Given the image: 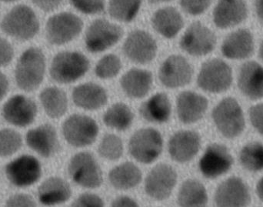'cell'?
<instances>
[{
  "label": "cell",
  "mask_w": 263,
  "mask_h": 207,
  "mask_svg": "<svg viewBox=\"0 0 263 207\" xmlns=\"http://www.w3.org/2000/svg\"><path fill=\"white\" fill-rule=\"evenodd\" d=\"M46 60L40 48H28L20 55L15 65V81L18 89L24 92L36 90L44 80Z\"/></svg>",
  "instance_id": "obj_1"
},
{
  "label": "cell",
  "mask_w": 263,
  "mask_h": 207,
  "mask_svg": "<svg viewBox=\"0 0 263 207\" xmlns=\"http://www.w3.org/2000/svg\"><path fill=\"white\" fill-rule=\"evenodd\" d=\"M2 31L18 41H29L35 38L40 29V23L35 11L27 5L14 6L1 21Z\"/></svg>",
  "instance_id": "obj_2"
},
{
  "label": "cell",
  "mask_w": 263,
  "mask_h": 207,
  "mask_svg": "<svg viewBox=\"0 0 263 207\" xmlns=\"http://www.w3.org/2000/svg\"><path fill=\"white\" fill-rule=\"evenodd\" d=\"M90 63L86 55L76 51H63L52 59L49 74L60 84L74 83L86 75Z\"/></svg>",
  "instance_id": "obj_3"
},
{
  "label": "cell",
  "mask_w": 263,
  "mask_h": 207,
  "mask_svg": "<svg viewBox=\"0 0 263 207\" xmlns=\"http://www.w3.org/2000/svg\"><path fill=\"white\" fill-rule=\"evenodd\" d=\"M212 118L216 129L226 138H236L245 129L243 111L239 102L233 97L221 100L213 109Z\"/></svg>",
  "instance_id": "obj_4"
},
{
  "label": "cell",
  "mask_w": 263,
  "mask_h": 207,
  "mask_svg": "<svg viewBox=\"0 0 263 207\" xmlns=\"http://www.w3.org/2000/svg\"><path fill=\"white\" fill-rule=\"evenodd\" d=\"M83 27L80 17L69 12L52 15L46 22V39L49 44L62 46L75 40Z\"/></svg>",
  "instance_id": "obj_5"
},
{
  "label": "cell",
  "mask_w": 263,
  "mask_h": 207,
  "mask_svg": "<svg viewBox=\"0 0 263 207\" xmlns=\"http://www.w3.org/2000/svg\"><path fill=\"white\" fill-rule=\"evenodd\" d=\"M233 72L223 60L213 59L202 64L197 77L198 86L210 93H222L231 87Z\"/></svg>",
  "instance_id": "obj_6"
},
{
  "label": "cell",
  "mask_w": 263,
  "mask_h": 207,
  "mask_svg": "<svg viewBox=\"0 0 263 207\" xmlns=\"http://www.w3.org/2000/svg\"><path fill=\"white\" fill-rule=\"evenodd\" d=\"M163 148V139L154 128L136 131L129 142V152L136 161L150 164L156 161Z\"/></svg>",
  "instance_id": "obj_7"
},
{
  "label": "cell",
  "mask_w": 263,
  "mask_h": 207,
  "mask_svg": "<svg viewBox=\"0 0 263 207\" xmlns=\"http://www.w3.org/2000/svg\"><path fill=\"white\" fill-rule=\"evenodd\" d=\"M68 172L74 183L82 187L96 189L103 183V172L90 153L82 152L72 157Z\"/></svg>",
  "instance_id": "obj_8"
},
{
  "label": "cell",
  "mask_w": 263,
  "mask_h": 207,
  "mask_svg": "<svg viewBox=\"0 0 263 207\" xmlns=\"http://www.w3.org/2000/svg\"><path fill=\"white\" fill-rule=\"evenodd\" d=\"M65 140L74 147L90 146L97 140L99 126L97 122L83 114H73L65 120L63 125Z\"/></svg>",
  "instance_id": "obj_9"
},
{
  "label": "cell",
  "mask_w": 263,
  "mask_h": 207,
  "mask_svg": "<svg viewBox=\"0 0 263 207\" xmlns=\"http://www.w3.org/2000/svg\"><path fill=\"white\" fill-rule=\"evenodd\" d=\"M123 30L120 26L104 18H99L91 23L85 37V44L92 53L104 52L121 40Z\"/></svg>",
  "instance_id": "obj_10"
},
{
  "label": "cell",
  "mask_w": 263,
  "mask_h": 207,
  "mask_svg": "<svg viewBox=\"0 0 263 207\" xmlns=\"http://www.w3.org/2000/svg\"><path fill=\"white\" fill-rule=\"evenodd\" d=\"M6 177L16 187L32 186L42 177L40 162L33 156L23 155L9 162L5 168Z\"/></svg>",
  "instance_id": "obj_11"
},
{
  "label": "cell",
  "mask_w": 263,
  "mask_h": 207,
  "mask_svg": "<svg viewBox=\"0 0 263 207\" xmlns=\"http://www.w3.org/2000/svg\"><path fill=\"white\" fill-rule=\"evenodd\" d=\"M214 32L200 22L192 23L181 39L179 46L193 57H203L214 50L216 46Z\"/></svg>",
  "instance_id": "obj_12"
},
{
  "label": "cell",
  "mask_w": 263,
  "mask_h": 207,
  "mask_svg": "<svg viewBox=\"0 0 263 207\" xmlns=\"http://www.w3.org/2000/svg\"><path fill=\"white\" fill-rule=\"evenodd\" d=\"M230 149L221 143H212L207 146L199 160L201 174L205 178L213 180L228 173L233 165Z\"/></svg>",
  "instance_id": "obj_13"
},
{
  "label": "cell",
  "mask_w": 263,
  "mask_h": 207,
  "mask_svg": "<svg viewBox=\"0 0 263 207\" xmlns=\"http://www.w3.org/2000/svg\"><path fill=\"white\" fill-rule=\"evenodd\" d=\"M176 171L166 163L153 168L145 180V191L153 200H164L171 196L177 183Z\"/></svg>",
  "instance_id": "obj_14"
},
{
  "label": "cell",
  "mask_w": 263,
  "mask_h": 207,
  "mask_svg": "<svg viewBox=\"0 0 263 207\" xmlns=\"http://www.w3.org/2000/svg\"><path fill=\"white\" fill-rule=\"evenodd\" d=\"M123 51L128 60L133 63L147 64L156 57L157 44L149 33L136 29L128 35L123 44Z\"/></svg>",
  "instance_id": "obj_15"
},
{
  "label": "cell",
  "mask_w": 263,
  "mask_h": 207,
  "mask_svg": "<svg viewBox=\"0 0 263 207\" xmlns=\"http://www.w3.org/2000/svg\"><path fill=\"white\" fill-rule=\"evenodd\" d=\"M193 75L191 64L182 55H170L159 68V81L168 89L186 86L191 82Z\"/></svg>",
  "instance_id": "obj_16"
},
{
  "label": "cell",
  "mask_w": 263,
  "mask_h": 207,
  "mask_svg": "<svg viewBox=\"0 0 263 207\" xmlns=\"http://www.w3.org/2000/svg\"><path fill=\"white\" fill-rule=\"evenodd\" d=\"M214 200L216 207H247L251 202V195L242 178L231 177L218 186Z\"/></svg>",
  "instance_id": "obj_17"
},
{
  "label": "cell",
  "mask_w": 263,
  "mask_h": 207,
  "mask_svg": "<svg viewBox=\"0 0 263 207\" xmlns=\"http://www.w3.org/2000/svg\"><path fill=\"white\" fill-rule=\"evenodd\" d=\"M38 108L34 100L26 96L17 94L3 105V118L9 124L17 127H26L35 121Z\"/></svg>",
  "instance_id": "obj_18"
},
{
  "label": "cell",
  "mask_w": 263,
  "mask_h": 207,
  "mask_svg": "<svg viewBox=\"0 0 263 207\" xmlns=\"http://www.w3.org/2000/svg\"><path fill=\"white\" fill-rule=\"evenodd\" d=\"M27 146L44 158H50L60 151V144L55 127L49 123L40 125L28 131Z\"/></svg>",
  "instance_id": "obj_19"
},
{
  "label": "cell",
  "mask_w": 263,
  "mask_h": 207,
  "mask_svg": "<svg viewBox=\"0 0 263 207\" xmlns=\"http://www.w3.org/2000/svg\"><path fill=\"white\" fill-rule=\"evenodd\" d=\"M200 136L193 130H180L173 134L168 141L170 157L177 163L191 161L199 153Z\"/></svg>",
  "instance_id": "obj_20"
},
{
  "label": "cell",
  "mask_w": 263,
  "mask_h": 207,
  "mask_svg": "<svg viewBox=\"0 0 263 207\" xmlns=\"http://www.w3.org/2000/svg\"><path fill=\"white\" fill-rule=\"evenodd\" d=\"M248 16L245 0H219L213 10V23L225 29L243 23Z\"/></svg>",
  "instance_id": "obj_21"
},
{
  "label": "cell",
  "mask_w": 263,
  "mask_h": 207,
  "mask_svg": "<svg viewBox=\"0 0 263 207\" xmlns=\"http://www.w3.org/2000/svg\"><path fill=\"white\" fill-rule=\"evenodd\" d=\"M208 106V100L203 96L193 91H184L176 100L178 118L184 124L196 123L204 117Z\"/></svg>",
  "instance_id": "obj_22"
},
{
  "label": "cell",
  "mask_w": 263,
  "mask_h": 207,
  "mask_svg": "<svg viewBox=\"0 0 263 207\" xmlns=\"http://www.w3.org/2000/svg\"><path fill=\"white\" fill-rule=\"evenodd\" d=\"M238 88L252 100L263 98V66L255 61L247 62L241 66L238 75Z\"/></svg>",
  "instance_id": "obj_23"
},
{
  "label": "cell",
  "mask_w": 263,
  "mask_h": 207,
  "mask_svg": "<svg viewBox=\"0 0 263 207\" xmlns=\"http://www.w3.org/2000/svg\"><path fill=\"white\" fill-rule=\"evenodd\" d=\"M254 37L249 29H240L229 34L221 47L222 55L230 60H245L254 52Z\"/></svg>",
  "instance_id": "obj_24"
},
{
  "label": "cell",
  "mask_w": 263,
  "mask_h": 207,
  "mask_svg": "<svg viewBox=\"0 0 263 207\" xmlns=\"http://www.w3.org/2000/svg\"><path fill=\"white\" fill-rule=\"evenodd\" d=\"M72 97L76 106L86 110H97L104 106L108 101L106 89L93 83L79 85L74 88Z\"/></svg>",
  "instance_id": "obj_25"
},
{
  "label": "cell",
  "mask_w": 263,
  "mask_h": 207,
  "mask_svg": "<svg viewBox=\"0 0 263 207\" xmlns=\"http://www.w3.org/2000/svg\"><path fill=\"white\" fill-rule=\"evenodd\" d=\"M71 196L70 186L61 177H49L40 185L38 190L39 200L45 206L63 204L70 199Z\"/></svg>",
  "instance_id": "obj_26"
},
{
  "label": "cell",
  "mask_w": 263,
  "mask_h": 207,
  "mask_svg": "<svg viewBox=\"0 0 263 207\" xmlns=\"http://www.w3.org/2000/svg\"><path fill=\"white\" fill-rule=\"evenodd\" d=\"M151 22L155 30L166 39L174 38L184 26L180 12L172 6L158 9L153 14Z\"/></svg>",
  "instance_id": "obj_27"
},
{
  "label": "cell",
  "mask_w": 263,
  "mask_h": 207,
  "mask_svg": "<svg viewBox=\"0 0 263 207\" xmlns=\"http://www.w3.org/2000/svg\"><path fill=\"white\" fill-rule=\"evenodd\" d=\"M153 74L146 69L134 68L128 71L120 80L122 89L131 99H142L149 92Z\"/></svg>",
  "instance_id": "obj_28"
},
{
  "label": "cell",
  "mask_w": 263,
  "mask_h": 207,
  "mask_svg": "<svg viewBox=\"0 0 263 207\" xmlns=\"http://www.w3.org/2000/svg\"><path fill=\"white\" fill-rule=\"evenodd\" d=\"M139 112L141 117L149 123L157 124L167 123L171 117V102L166 94L159 92L141 105Z\"/></svg>",
  "instance_id": "obj_29"
},
{
  "label": "cell",
  "mask_w": 263,
  "mask_h": 207,
  "mask_svg": "<svg viewBox=\"0 0 263 207\" xmlns=\"http://www.w3.org/2000/svg\"><path fill=\"white\" fill-rule=\"evenodd\" d=\"M140 169L130 162L121 163L111 170L109 180L115 189L128 191L137 186L142 181Z\"/></svg>",
  "instance_id": "obj_30"
},
{
  "label": "cell",
  "mask_w": 263,
  "mask_h": 207,
  "mask_svg": "<svg viewBox=\"0 0 263 207\" xmlns=\"http://www.w3.org/2000/svg\"><path fill=\"white\" fill-rule=\"evenodd\" d=\"M40 100L45 112L50 118H60L67 112V96L57 86L45 88L40 92Z\"/></svg>",
  "instance_id": "obj_31"
},
{
  "label": "cell",
  "mask_w": 263,
  "mask_h": 207,
  "mask_svg": "<svg viewBox=\"0 0 263 207\" xmlns=\"http://www.w3.org/2000/svg\"><path fill=\"white\" fill-rule=\"evenodd\" d=\"M177 201L180 207H207L206 189L199 180H186L179 189Z\"/></svg>",
  "instance_id": "obj_32"
},
{
  "label": "cell",
  "mask_w": 263,
  "mask_h": 207,
  "mask_svg": "<svg viewBox=\"0 0 263 207\" xmlns=\"http://www.w3.org/2000/svg\"><path fill=\"white\" fill-rule=\"evenodd\" d=\"M134 114L130 108L123 103L111 106L103 115V122L108 127L118 131H125L132 126Z\"/></svg>",
  "instance_id": "obj_33"
},
{
  "label": "cell",
  "mask_w": 263,
  "mask_h": 207,
  "mask_svg": "<svg viewBox=\"0 0 263 207\" xmlns=\"http://www.w3.org/2000/svg\"><path fill=\"white\" fill-rule=\"evenodd\" d=\"M241 166L250 172H259L263 170V143L250 142L239 153Z\"/></svg>",
  "instance_id": "obj_34"
},
{
  "label": "cell",
  "mask_w": 263,
  "mask_h": 207,
  "mask_svg": "<svg viewBox=\"0 0 263 207\" xmlns=\"http://www.w3.org/2000/svg\"><path fill=\"white\" fill-rule=\"evenodd\" d=\"M142 0H109L110 16L122 23L133 21L139 13Z\"/></svg>",
  "instance_id": "obj_35"
},
{
  "label": "cell",
  "mask_w": 263,
  "mask_h": 207,
  "mask_svg": "<svg viewBox=\"0 0 263 207\" xmlns=\"http://www.w3.org/2000/svg\"><path fill=\"white\" fill-rule=\"evenodd\" d=\"M122 139L115 134H106L99 145L100 157L110 161L119 160L123 154Z\"/></svg>",
  "instance_id": "obj_36"
},
{
  "label": "cell",
  "mask_w": 263,
  "mask_h": 207,
  "mask_svg": "<svg viewBox=\"0 0 263 207\" xmlns=\"http://www.w3.org/2000/svg\"><path fill=\"white\" fill-rule=\"evenodd\" d=\"M120 59L115 54H108L100 59L96 66V75L102 80H110L117 77L122 69Z\"/></svg>",
  "instance_id": "obj_37"
},
{
  "label": "cell",
  "mask_w": 263,
  "mask_h": 207,
  "mask_svg": "<svg viewBox=\"0 0 263 207\" xmlns=\"http://www.w3.org/2000/svg\"><path fill=\"white\" fill-rule=\"evenodd\" d=\"M23 139L17 131L12 129H0V157H7L20 150Z\"/></svg>",
  "instance_id": "obj_38"
},
{
  "label": "cell",
  "mask_w": 263,
  "mask_h": 207,
  "mask_svg": "<svg viewBox=\"0 0 263 207\" xmlns=\"http://www.w3.org/2000/svg\"><path fill=\"white\" fill-rule=\"evenodd\" d=\"M72 6L82 13L95 15L105 9V0H69Z\"/></svg>",
  "instance_id": "obj_39"
},
{
  "label": "cell",
  "mask_w": 263,
  "mask_h": 207,
  "mask_svg": "<svg viewBox=\"0 0 263 207\" xmlns=\"http://www.w3.org/2000/svg\"><path fill=\"white\" fill-rule=\"evenodd\" d=\"M212 3L213 0H179L182 9L191 15H199L204 13Z\"/></svg>",
  "instance_id": "obj_40"
},
{
  "label": "cell",
  "mask_w": 263,
  "mask_h": 207,
  "mask_svg": "<svg viewBox=\"0 0 263 207\" xmlns=\"http://www.w3.org/2000/svg\"><path fill=\"white\" fill-rule=\"evenodd\" d=\"M71 207H104V202L97 194L86 193L76 199Z\"/></svg>",
  "instance_id": "obj_41"
},
{
  "label": "cell",
  "mask_w": 263,
  "mask_h": 207,
  "mask_svg": "<svg viewBox=\"0 0 263 207\" xmlns=\"http://www.w3.org/2000/svg\"><path fill=\"white\" fill-rule=\"evenodd\" d=\"M15 55L13 46L6 39L0 36V67L9 66Z\"/></svg>",
  "instance_id": "obj_42"
},
{
  "label": "cell",
  "mask_w": 263,
  "mask_h": 207,
  "mask_svg": "<svg viewBox=\"0 0 263 207\" xmlns=\"http://www.w3.org/2000/svg\"><path fill=\"white\" fill-rule=\"evenodd\" d=\"M249 115L252 126L260 135L263 136V103L252 106Z\"/></svg>",
  "instance_id": "obj_43"
},
{
  "label": "cell",
  "mask_w": 263,
  "mask_h": 207,
  "mask_svg": "<svg viewBox=\"0 0 263 207\" xmlns=\"http://www.w3.org/2000/svg\"><path fill=\"white\" fill-rule=\"evenodd\" d=\"M6 207H37L34 199L26 194L12 196L6 201Z\"/></svg>",
  "instance_id": "obj_44"
},
{
  "label": "cell",
  "mask_w": 263,
  "mask_h": 207,
  "mask_svg": "<svg viewBox=\"0 0 263 207\" xmlns=\"http://www.w3.org/2000/svg\"><path fill=\"white\" fill-rule=\"evenodd\" d=\"M36 7L46 12L55 10L63 3V0H31Z\"/></svg>",
  "instance_id": "obj_45"
},
{
  "label": "cell",
  "mask_w": 263,
  "mask_h": 207,
  "mask_svg": "<svg viewBox=\"0 0 263 207\" xmlns=\"http://www.w3.org/2000/svg\"><path fill=\"white\" fill-rule=\"evenodd\" d=\"M110 207H139L137 202L130 197L121 196L112 201Z\"/></svg>",
  "instance_id": "obj_46"
},
{
  "label": "cell",
  "mask_w": 263,
  "mask_h": 207,
  "mask_svg": "<svg viewBox=\"0 0 263 207\" xmlns=\"http://www.w3.org/2000/svg\"><path fill=\"white\" fill-rule=\"evenodd\" d=\"M9 89V82L7 77L0 72V101L7 95Z\"/></svg>",
  "instance_id": "obj_47"
},
{
  "label": "cell",
  "mask_w": 263,
  "mask_h": 207,
  "mask_svg": "<svg viewBox=\"0 0 263 207\" xmlns=\"http://www.w3.org/2000/svg\"><path fill=\"white\" fill-rule=\"evenodd\" d=\"M255 12L257 20L263 25V0H255Z\"/></svg>",
  "instance_id": "obj_48"
},
{
  "label": "cell",
  "mask_w": 263,
  "mask_h": 207,
  "mask_svg": "<svg viewBox=\"0 0 263 207\" xmlns=\"http://www.w3.org/2000/svg\"><path fill=\"white\" fill-rule=\"evenodd\" d=\"M256 194L259 200L263 202V177L258 181L256 187Z\"/></svg>",
  "instance_id": "obj_49"
},
{
  "label": "cell",
  "mask_w": 263,
  "mask_h": 207,
  "mask_svg": "<svg viewBox=\"0 0 263 207\" xmlns=\"http://www.w3.org/2000/svg\"><path fill=\"white\" fill-rule=\"evenodd\" d=\"M259 55L261 60L263 61V40L261 42L260 46H259Z\"/></svg>",
  "instance_id": "obj_50"
},
{
  "label": "cell",
  "mask_w": 263,
  "mask_h": 207,
  "mask_svg": "<svg viewBox=\"0 0 263 207\" xmlns=\"http://www.w3.org/2000/svg\"><path fill=\"white\" fill-rule=\"evenodd\" d=\"M172 0H149L151 3H163V2H170Z\"/></svg>",
  "instance_id": "obj_51"
},
{
  "label": "cell",
  "mask_w": 263,
  "mask_h": 207,
  "mask_svg": "<svg viewBox=\"0 0 263 207\" xmlns=\"http://www.w3.org/2000/svg\"><path fill=\"white\" fill-rule=\"evenodd\" d=\"M17 1V0H0V2L1 3H13V2Z\"/></svg>",
  "instance_id": "obj_52"
}]
</instances>
